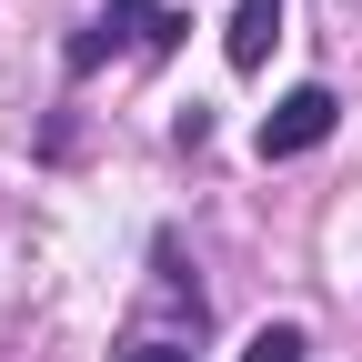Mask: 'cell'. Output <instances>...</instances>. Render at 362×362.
Masks as SVG:
<instances>
[{
    "label": "cell",
    "instance_id": "1",
    "mask_svg": "<svg viewBox=\"0 0 362 362\" xmlns=\"http://www.w3.org/2000/svg\"><path fill=\"white\" fill-rule=\"evenodd\" d=\"M332 121H342V101H332L322 81L282 90V101L262 111V161H302V151H322V141H332Z\"/></svg>",
    "mask_w": 362,
    "mask_h": 362
},
{
    "label": "cell",
    "instance_id": "2",
    "mask_svg": "<svg viewBox=\"0 0 362 362\" xmlns=\"http://www.w3.org/2000/svg\"><path fill=\"white\" fill-rule=\"evenodd\" d=\"M151 30H161V0H111V11L90 21V30L71 40L61 61H71V81H90V71H101V61L121 51V40H141V51H151Z\"/></svg>",
    "mask_w": 362,
    "mask_h": 362
},
{
    "label": "cell",
    "instance_id": "3",
    "mask_svg": "<svg viewBox=\"0 0 362 362\" xmlns=\"http://www.w3.org/2000/svg\"><path fill=\"white\" fill-rule=\"evenodd\" d=\"M272 40H282V0H232V30H221V61L232 71H262Z\"/></svg>",
    "mask_w": 362,
    "mask_h": 362
},
{
    "label": "cell",
    "instance_id": "4",
    "mask_svg": "<svg viewBox=\"0 0 362 362\" xmlns=\"http://www.w3.org/2000/svg\"><path fill=\"white\" fill-rule=\"evenodd\" d=\"M302 352H312V342H302L292 322H262V332L242 342V362H302Z\"/></svg>",
    "mask_w": 362,
    "mask_h": 362
},
{
    "label": "cell",
    "instance_id": "5",
    "mask_svg": "<svg viewBox=\"0 0 362 362\" xmlns=\"http://www.w3.org/2000/svg\"><path fill=\"white\" fill-rule=\"evenodd\" d=\"M111 362H192L181 342H131V352H111Z\"/></svg>",
    "mask_w": 362,
    "mask_h": 362
}]
</instances>
